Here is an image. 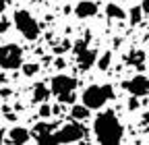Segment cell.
Returning <instances> with one entry per match:
<instances>
[{
	"label": "cell",
	"instance_id": "obj_5",
	"mask_svg": "<svg viewBox=\"0 0 149 145\" xmlns=\"http://www.w3.org/2000/svg\"><path fill=\"white\" fill-rule=\"evenodd\" d=\"M0 66L4 70H15L23 66V50L17 44L0 46Z\"/></svg>",
	"mask_w": 149,
	"mask_h": 145
},
{
	"label": "cell",
	"instance_id": "obj_20",
	"mask_svg": "<svg viewBox=\"0 0 149 145\" xmlns=\"http://www.w3.org/2000/svg\"><path fill=\"white\" fill-rule=\"evenodd\" d=\"M54 110H52V106H48V104H44L42 108H40V118H48L50 114H52Z\"/></svg>",
	"mask_w": 149,
	"mask_h": 145
},
{
	"label": "cell",
	"instance_id": "obj_24",
	"mask_svg": "<svg viewBox=\"0 0 149 145\" xmlns=\"http://www.w3.org/2000/svg\"><path fill=\"white\" fill-rule=\"evenodd\" d=\"M54 66H56V68H64V60H62V58H56V60H54Z\"/></svg>",
	"mask_w": 149,
	"mask_h": 145
},
{
	"label": "cell",
	"instance_id": "obj_25",
	"mask_svg": "<svg viewBox=\"0 0 149 145\" xmlns=\"http://www.w3.org/2000/svg\"><path fill=\"white\" fill-rule=\"evenodd\" d=\"M6 6H8V0H0V15L6 10Z\"/></svg>",
	"mask_w": 149,
	"mask_h": 145
},
{
	"label": "cell",
	"instance_id": "obj_8",
	"mask_svg": "<svg viewBox=\"0 0 149 145\" xmlns=\"http://www.w3.org/2000/svg\"><path fill=\"white\" fill-rule=\"evenodd\" d=\"M124 89L130 96H139V98L149 96V77L137 75L133 79H128V81H124Z\"/></svg>",
	"mask_w": 149,
	"mask_h": 145
},
{
	"label": "cell",
	"instance_id": "obj_4",
	"mask_svg": "<svg viewBox=\"0 0 149 145\" xmlns=\"http://www.w3.org/2000/svg\"><path fill=\"white\" fill-rule=\"evenodd\" d=\"M15 27L29 42H33V40L40 38V25H37V21L31 17L29 10H23V8L15 10Z\"/></svg>",
	"mask_w": 149,
	"mask_h": 145
},
{
	"label": "cell",
	"instance_id": "obj_7",
	"mask_svg": "<svg viewBox=\"0 0 149 145\" xmlns=\"http://www.w3.org/2000/svg\"><path fill=\"white\" fill-rule=\"evenodd\" d=\"M74 87H77V79L74 77H68V75H56L52 81H50V89L54 96H66L70 91H74Z\"/></svg>",
	"mask_w": 149,
	"mask_h": 145
},
{
	"label": "cell",
	"instance_id": "obj_9",
	"mask_svg": "<svg viewBox=\"0 0 149 145\" xmlns=\"http://www.w3.org/2000/svg\"><path fill=\"white\" fill-rule=\"evenodd\" d=\"M97 2L95 0H81V2L74 6V15L79 19H89V17H95L97 15Z\"/></svg>",
	"mask_w": 149,
	"mask_h": 145
},
{
	"label": "cell",
	"instance_id": "obj_28",
	"mask_svg": "<svg viewBox=\"0 0 149 145\" xmlns=\"http://www.w3.org/2000/svg\"><path fill=\"white\" fill-rule=\"evenodd\" d=\"M4 141V129H0V143Z\"/></svg>",
	"mask_w": 149,
	"mask_h": 145
},
{
	"label": "cell",
	"instance_id": "obj_12",
	"mask_svg": "<svg viewBox=\"0 0 149 145\" xmlns=\"http://www.w3.org/2000/svg\"><path fill=\"white\" fill-rule=\"evenodd\" d=\"M50 91H52V89H48V85H46V83H37V85H35V89H33V102H35V104L46 102V100L50 98Z\"/></svg>",
	"mask_w": 149,
	"mask_h": 145
},
{
	"label": "cell",
	"instance_id": "obj_15",
	"mask_svg": "<svg viewBox=\"0 0 149 145\" xmlns=\"http://www.w3.org/2000/svg\"><path fill=\"white\" fill-rule=\"evenodd\" d=\"M52 131H56V124H46V122H40V124H35V129L31 131V135L37 139V137L48 135V133H52Z\"/></svg>",
	"mask_w": 149,
	"mask_h": 145
},
{
	"label": "cell",
	"instance_id": "obj_17",
	"mask_svg": "<svg viewBox=\"0 0 149 145\" xmlns=\"http://www.w3.org/2000/svg\"><path fill=\"white\" fill-rule=\"evenodd\" d=\"M110 64H112V52H106V54H102V56H100V60H97L95 66H97L100 70H108Z\"/></svg>",
	"mask_w": 149,
	"mask_h": 145
},
{
	"label": "cell",
	"instance_id": "obj_3",
	"mask_svg": "<svg viewBox=\"0 0 149 145\" xmlns=\"http://www.w3.org/2000/svg\"><path fill=\"white\" fill-rule=\"evenodd\" d=\"M110 100H114V87L108 83L106 85H89L81 96V102L87 108H91V110H100Z\"/></svg>",
	"mask_w": 149,
	"mask_h": 145
},
{
	"label": "cell",
	"instance_id": "obj_26",
	"mask_svg": "<svg viewBox=\"0 0 149 145\" xmlns=\"http://www.w3.org/2000/svg\"><path fill=\"white\" fill-rule=\"evenodd\" d=\"M141 8H143L145 13H149V0H143V2H141Z\"/></svg>",
	"mask_w": 149,
	"mask_h": 145
},
{
	"label": "cell",
	"instance_id": "obj_16",
	"mask_svg": "<svg viewBox=\"0 0 149 145\" xmlns=\"http://www.w3.org/2000/svg\"><path fill=\"white\" fill-rule=\"evenodd\" d=\"M143 13H145V10H143L141 6H133V8H130V10H128V21H130V25H137V23L143 19Z\"/></svg>",
	"mask_w": 149,
	"mask_h": 145
},
{
	"label": "cell",
	"instance_id": "obj_2",
	"mask_svg": "<svg viewBox=\"0 0 149 145\" xmlns=\"http://www.w3.org/2000/svg\"><path fill=\"white\" fill-rule=\"evenodd\" d=\"M85 126L79 124V120H70L66 122L64 126H60L58 131H52L48 135H42V137H37L35 141L37 143H42V145H52V143H77L85 137Z\"/></svg>",
	"mask_w": 149,
	"mask_h": 145
},
{
	"label": "cell",
	"instance_id": "obj_10",
	"mask_svg": "<svg viewBox=\"0 0 149 145\" xmlns=\"http://www.w3.org/2000/svg\"><path fill=\"white\" fill-rule=\"evenodd\" d=\"M29 139H31V133L25 129V126H13V129L8 131V141L10 143L21 145V143H27Z\"/></svg>",
	"mask_w": 149,
	"mask_h": 145
},
{
	"label": "cell",
	"instance_id": "obj_23",
	"mask_svg": "<svg viewBox=\"0 0 149 145\" xmlns=\"http://www.w3.org/2000/svg\"><path fill=\"white\" fill-rule=\"evenodd\" d=\"M68 46H70V44H68V42H64L62 46H58V48H54V54H58V56H60L62 52H66V48H68Z\"/></svg>",
	"mask_w": 149,
	"mask_h": 145
},
{
	"label": "cell",
	"instance_id": "obj_1",
	"mask_svg": "<svg viewBox=\"0 0 149 145\" xmlns=\"http://www.w3.org/2000/svg\"><path fill=\"white\" fill-rule=\"evenodd\" d=\"M93 133H95L97 143H102V145H118L124 137L122 124L112 110L100 112L95 116V120H93Z\"/></svg>",
	"mask_w": 149,
	"mask_h": 145
},
{
	"label": "cell",
	"instance_id": "obj_21",
	"mask_svg": "<svg viewBox=\"0 0 149 145\" xmlns=\"http://www.w3.org/2000/svg\"><path fill=\"white\" fill-rule=\"evenodd\" d=\"M62 104H74V100H77V96H74V91H70V93H66V96H62V98H58Z\"/></svg>",
	"mask_w": 149,
	"mask_h": 145
},
{
	"label": "cell",
	"instance_id": "obj_6",
	"mask_svg": "<svg viewBox=\"0 0 149 145\" xmlns=\"http://www.w3.org/2000/svg\"><path fill=\"white\" fill-rule=\"evenodd\" d=\"M87 44H89L87 40H79L72 46V52H74V56H77V62H79L81 70H89L91 66L97 64V52L91 50Z\"/></svg>",
	"mask_w": 149,
	"mask_h": 145
},
{
	"label": "cell",
	"instance_id": "obj_11",
	"mask_svg": "<svg viewBox=\"0 0 149 145\" xmlns=\"http://www.w3.org/2000/svg\"><path fill=\"white\" fill-rule=\"evenodd\" d=\"M89 110H91V108H87L85 104H81V106L72 104L68 116H70V120H85V118H89Z\"/></svg>",
	"mask_w": 149,
	"mask_h": 145
},
{
	"label": "cell",
	"instance_id": "obj_29",
	"mask_svg": "<svg viewBox=\"0 0 149 145\" xmlns=\"http://www.w3.org/2000/svg\"><path fill=\"white\" fill-rule=\"evenodd\" d=\"M143 122H149V112H147V114H143Z\"/></svg>",
	"mask_w": 149,
	"mask_h": 145
},
{
	"label": "cell",
	"instance_id": "obj_30",
	"mask_svg": "<svg viewBox=\"0 0 149 145\" xmlns=\"http://www.w3.org/2000/svg\"><path fill=\"white\" fill-rule=\"evenodd\" d=\"M4 81H6V75H0V85H2Z\"/></svg>",
	"mask_w": 149,
	"mask_h": 145
},
{
	"label": "cell",
	"instance_id": "obj_14",
	"mask_svg": "<svg viewBox=\"0 0 149 145\" xmlns=\"http://www.w3.org/2000/svg\"><path fill=\"white\" fill-rule=\"evenodd\" d=\"M106 15L110 19H124L128 13L122 10V6H118V4H106Z\"/></svg>",
	"mask_w": 149,
	"mask_h": 145
},
{
	"label": "cell",
	"instance_id": "obj_27",
	"mask_svg": "<svg viewBox=\"0 0 149 145\" xmlns=\"http://www.w3.org/2000/svg\"><path fill=\"white\" fill-rule=\"evenodd\" d=\"M0 96H2V98H8V96H10V89H0Z\"/></svg>",
	"mask_w": 149,
	"mask_h": 145
},
{
	"label": "cell",
	"instance_id": "obj_13",
	"mask_svg": "<svg viewBox=\"0 0 149 145\" xmlns=\"http://www.w3.org/2000/svg\"><path fill=\"white\" fill-rule=\"evenodd\" d=\"M126 62H128L130 66H137V68H141V66H143V62H145V52H143V50H133V52L128 54Z\"/></svg>",
	"mask_w": 149,
	"mask_h": 145
},
{
	"label": "cell",
	"instance_id": "obj_22",
	"mask_svg": "<svg viewBox=\"0 0 149 145\" xmlns=\"http://www.w3.org/2000/svg\"><path fill=\"white\" fill-rule=\"evenodd\" d=\"M8 27H10V23H8L6 19H2V21H0V35H2V33H6V31H8Z\"/></svg>",
	"mask_w": 149,
	"mask_h": 145
},
{
	"label": "cell",
	"instance_id": "obj_18",
	"mask_svg": "<svg viewBox=\"0 0 149 145\" xmlns=\"http://www.w3.org/2000/svg\"><path fill=\"white\" fill-rule=\"evenodd\" d=\"M21 68H23V75H25V77H33V75H37V72H40V64H35V62L23 64Z\"/></svg>",
	"mask_w": 149,
	"mask_h": 145
},
{
	"label": "cell",
	"instance_id": "obj_19",
	"mask_svg": "<svg viewBox=\"0 0 149 145\" xmlns=\"http://www.w3.org/2000/svg\"><path fill=\"white\" fill-rule=\"evenodd\" d=\"M128 110H130V112L139 110V96H130V100H128Z\"/></svg>",
	"mask_w": 149,
	"mask_h": 145
}]
</instances>
